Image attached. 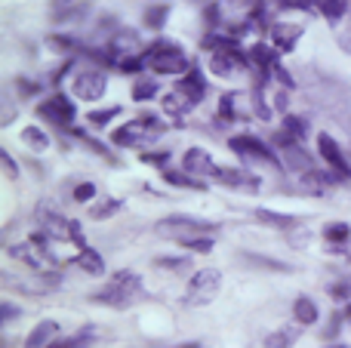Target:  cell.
<instances>
[{"label": "cell", "mask_w": 351, "mask_h": 348, "mask_svg": "<svg viewBox=\"0 0 351 348\" xmlns=\"http://www.w3.org/2000/svg\"><path fill=\"white\" fill-rule=\"evenodd\" d=\"M142 59H145L148 71H154L158 77H182L191 71V59H188L185 47L170 37H158L154 43H148L142 49Z\"/></svg>", "instance_id": "6da1fadb"}, {"label": "cell", "mask_w": 351, "mask_h": 348, "mask_svg": "<svg viewBox=\"0 0 351 348\" xmlns=\"http://www.w3.org/2000/svg\"><path fill=\"white\" fill-rule=\"evenodd\" d=\"M228 148L243 160H259V164H268V166H284L280 160L278 148L271 142L259 139V136H250V133H241V136H231L228 139Z\"/></svg>", "instance_id": "7a4b0ae2"}, {"label": "cell", "mask_w": 351, "mask_h": 348, "mask_svg": "<svg viewBox=\"0 0 351 348\" xmlns=\"http://www.w3.org/2000/svg\"><path fill=\"white\" fill-rule=\"evenodd\" d=\"M158 234L173 238L176 244L185 238H197V234H216V222L197 219V216H185V213H173L167 219L158 222Z\"/></svg>", "instance_id": "3957f363"}, {"label": "cell", "mask_w": 351, "mask_h": 348, "mask_svg": "<svg viewBox=\"0 0 351 348\" xmlns=\"http://www.w3.org/2000/svg\"><path fill=\"white\" fill-rule=\"evenodd\" d=\"M34 111L40 121H47L49 127H59V129H71L74 121H77V105H74L71 96H65V92H53V96L43 99Z\"/></svg>", "instance_id": "277c9868"}, {"label": "cell", "mask_w": 351, "mask_h": 348, "mask_svg": "<svg viewBox=\"0 0 351 348\" xmlns=\"http://www.w3.org/2000/svg\"><path fill=\"white\" fill-rule=\"evenodd\" d=\"M271 145L278 148V154H280V160H284L287 170L299 173V176H302V173H308V170H315V158H311V151H305L302 142L290 139L284 129H278V133L271 136Z\"/></svg>", "instance_id": "5b68a950"}, {"label": "cell", "mask_w": 351, "mask_h": 348, "mask_svg": "<svg viewBox=\"0 0 351 348\" xmlns=\"http://www.w3.org/2000/svg\"><path fill=\"white\" fill-rule=\"evenodd\" d=\"M108 90V77H105V68H84L71 77V92L80 99V102H99Z\"/></svg>", "instance_id": "8992f818"}, {"label": "cell", "mask_w": 351, "mask_h": 348, "mask_svg": "<svg viewBox=\"0 0 351 348\" xmlns=\"http://www.w3.org/2000/svg\"><path fill=\"white\" fill-rule=\"evenodd\" d=\"M219 287H222V271L219 269L194 271L191 281H188L185 302H191V306H206V302H213V296L219 293Z\"/></svg>", "instance_id": "52a82bcc"}, {"label": "cell", "mask_w": 351, "mask_h": 348, "mask_svg": "<svg viewBox=\"0 0 351 348\" xmlns=\"http://www.w3.org/2000/svg\"><path fill=\"white\" fill-rule=\"evenodd\" d=\"M158 139H160V136L142 127L139 117L127 121L123 127H117L114 133H111V142H114L117 148H133V151H145V148H152Z\"/></svg>", "instance_id": "ba28073f"}, {"label": "cell", "mask_w": 351, "mask_h": 348, "mask_svg": "<svg viewBox=\"0 0 351 348\" xmlns=\"http://www.w3.org/2000/svg\"><path fill=\"white\" fill-rule=\"evenodd\" d=\"M34 216H37V228H40L49 240H56V244L74 240V219H65L62 213H56V210H49V207H37Z\"/></svg>", "instance_id": "9c48e42d"}, {"label": "cell", "mask_w": 351, "mask_h": 348, "mask_svg": "<svg viewBox=\"0 0 351 348\" xmlns=\"http://www.w3.org/2000/svg\"><path fill=\"white\" fill-rule=\"evenodd\" d=\"M317 154H321L324 160L330 164V170L336 173V176L346 182V179H351V164L346 160V151H342V145L333 139L330 133H317Z\"/></svg>", "instance_id": "30bf717a"}, {"label": "cell", "mask_w": 351, "mask_h": 348, "mask_svg": "<svg viewBox=\"0 0 351 348\" xmlns=\"http://www.w3.org/2000/svg\"><path fill=\"white\" fill-rule=\"evenodd\" d=\"M241 68H250V55H234V53H210L206 55V71L219 80H234Z\"/></svg>", "instance_id": "8fae6325"}, {"label": "cell", "mask_w": 351, "mask_h": 348, "mask_svg": "<svg viewBox=\"0 0 351 348\" xmlns=\"http://www.w3.org/2000/svg\"><path fill=\"white\" fill-rule=\"evenodd\" d=\"M142 49H145L142 47V34L136 28H114V34L108 40V53L114 59V65L123 55H142Z\"/></svg>", "instance_id": "7c38bea8"}, {"label": "cell", "mask_w": 351, "mask_h": 348, "mask_svg": "<svg viewBox=\"0 0 351 348\" xmlns=\"http://www.w3.org/2000/svg\"><path fill=\"white\" fill-rule=\"evenodd\" d=\"M216 160H213V154L206 151V148H188L185 154H182V170L188 173V176H194V179H213V173H216Z\"/></svg>", "instance_id": "4fadbf2b"}, {"label": "cell", "mask_w": 351, "mask_h": 348, "mask_svg": "<svg viewBox=\"0 0 351 348\" xmlns=\"http://www.w3.org/2000/svg\"><path fill=\"white\" fill-rule=\"evenodd\" d=\"M213 182L228 185V188H241V191H259V176H253L243 166H216L213 173Z\"/></svg>", "instance_id": "5bb4252c"}, {"label": "cell", "mask_w": 351, "mask_h": 348, "mask_svg": "<svg viewBox=\"0 0 351 348\" xmlns=\"http://www.w3.org/2000/svg\"><path fill=\"white\" fill-rule=\"evenodd\" d=\"M268 34H271V47L284 55V53H293V49H296L299 37L305 34V28L296 25V22H274Z\"/></svg>", "instance_id": "9a60e30c"}, {"label": "cell", "mask_w": 351, "mask_h": 348, "mask_svg": "<svg viewBox=\"0 0 351 348\" xmlns=\"http://www.w3.org/2000/svg\"><path fill=\"white\" fill-rule=\"evenodd\" d=\"M176 90H179L182 96L191 102V108H197V105L204 102V96H206V77L200 74V68L191 65V71L182 74V77L176 80Z\"/></svg>", "instance_id": "2e32d148"}, {"label": "cell", "mask_w": 351, "mask_h": 348, "mask_svg": "<svg viewBox=\"0 0 351 348\" xmlns=\"http://www.w3.org/2000/svg\"><path fill=\"white\" fill-rule=\"evenodd\" d=\"M247 53H250V68H253V71H271L274 62H280V53L265 40H256Z\"/></svg>", "instance_id": "e0dca14e"}, {"label": "cell", "mask_w": 351, "mask_h": 348, "mask_svg": "<svg viewBox=\"0 0 351 348\" xmlns=\"http://www.w3.org/2000/svg\"><path fill=\"white\" fill-rule=\"evenodd\" d=\"M90 302L93 306H105V308H130L133 306V296H127L123 290H117V287H111V284H105L102 290H96V293H90Z\"/></svg>", "instance_id": "ac0fdd59"}, {"label": "cell", "mask_w": 351, "mask_h": 348, "mask_svg": "<svg viewBox=\"0 0 351 348\" xmlns=\"http://www.w3.org/2000/svg\"><path fill=\"white\" fill-rule=\"evenodd\" d=\"M256 219L262 222V225L274 228V232H293V228H299V216H290V213H278V210H268V207H259L256 210Z\"/></svg>", "instance_id": "d6986e66"}, {"label": "cell", "mask_w": 351, "mask_h": 348, "mask_svg": "<svg viewBox=\"0 0 351 348\" xmlns=\"http://www.w3.org/2000/svg\"><path fill=\"white\" fill-rule=\"evenodd\" d=\"M56 336H59V324L47 318L40 324H34V330L25 336V348H47V345H53Z\"/></svg>", "instance_id": "ffe728a7"}, {"label": "cell", "mask_w": 351, "mask_h": 348, "mask_svg": "<svg viewBox=\"0 0 351 348\" xmlns=\"http://www.w3.org/2000/svg\"><path fill=\"white\" fill-rule=\"evenodd\" d=\"M302 330H305L302 324L278 327L274 333H268V336H265V348H293L299 343V336H302Z\"/></svg>", "instance_id": "44dd1931"}, {"label": "cell", "mask_w": 351, "mask_h": 348, "mask_svg": "<svg viewBox=\"0 0 351 348\" xmlns=\"http://www.w3.org/2000/svg\"><path fill=\"white\" fill-rule=\"evenodd\" d=\"M71 262L77 265L80 271H86L90 277H102L105 275V259L99 256L93 247H84V250H77V256H74Z\"/></svg>", "instance_id": "7402d4cb"}, {"label": "cell", "mask_w": 351, "mask_h": 348, "mask_svg": "<svg viewBox=\"0 0 351 348\" xmlns=\"http://www.w3.org/2000/svg\"><path fill=\"white\" fill-rule=\"evenodd\" d=\"M317 318H321V312H317V302L311 299V296H296V302H293V321L302 327H311L317 324Z\"/></svg>", "instance_id": "603a6c76"}, {"label": "cell", "mask_w": 351, "mask_h": 348, "mask_svg": "<svg viewBox=\"0 0 351 348\" xmlns=\"http://www.w3.org/2000/svg\"><path fill=\"white\" fill-rule=\"evenodd\" d=\"M6 253H10L12 259H19V262H25L28 269H34V271H40V269H43V253L37 250V247L31 244V240H22V244H12Z\"/></svg>", "instance_id": "cb8c5ba5"}, {"label": "cell", "mask_w": 351, "mask_h": 348, "mask_svg": "<svg viewBox=\"0 0 351 348\" xmlns=\"http://www.w3.org/2000/svg\"><path fill=\"white\" fill-rule=\"evenodd\" d=\"M43 47H47L49 53H56V55H74L77 49H84L71 34H62V31H53V34L43 37Z\"/></svg>", "instance_id": "d4e9b609"}, {"label": "cell", "mask_w": 351, "mask_h": 348, "mask_svg": "<svg viewBox=\"0 0 351 348\" xmlns=\"http://www.w3.org/2000/svg\"><path fill=\"white\" fill-rule=\"evenodd\" d=\"M167 18H170V3H148L145 12H142V28L164 31Z\"/></svg>", "instance_id": "484cf974"}, {"label": "cell", "mask_w": 351, "mask_h": 348, "mask_svg": "<svg viewBox=\"0 0 351 348\" xmlns=\"http://www.w3.org/2000/svg\"><path fill=\"white\" fill-rule=\"evenodd\" d=\"M108 284L111 287H117V290H123L127 296H136L142 290V277L136 275L133 269H121V271H114V275L108 277Z\"/></svg>", "instance_id": "4316f807"}, {"label": "cell", "mask_w": 351, "mask_h": 348, "mask_svg": "<svg viewBox=\"0 0 351 348\" xmlns=\"http://www.w3.org/2000/svg\"><path fill=\"white\" fill-rule=\"evenodd\" d=\"M160 179H164L167 185H173V188H194V191H204L206 188L200 179L188 176L185 170H170V166H164V170H160Z\"/></svg>", "instance_id": "83f0119b"}, {"label": "cell", "mask_w": 351, "mask_h": 348, "mask_svg": "<svg viewBox=\"0 0 351 348\" xmlns=\"http://www.w3.org/2000/svg\"><path fill=\"white\" fill-rule=\"evenodd\" d=\"M123 210V201H117V197H99V201L90 203V219L93 222H105L111 219L114 213H121Z\"/></svg>", "instance_id": "f1b7e54d"}, {"label": "cell", "mask_w": 351, "mask_h": 348, "mask_svg": "<svg viewBox=\"0 0 351 348\" xmlns=\"http://www.w3.org/2000/svg\"><path fill=\"white\" fill-rule=\"evenodd\" d=\"M324 240H327V247H348L351 225L348 222H327V225H324Z\"/></svg>", "instance_id": "f546056e"}, {"label": "cell", "mask_w": 351, "mask_h": 348, "mask_svg": "<svg viewBox=\"0 0 351 348\" xmlns=\"http://www.w3.org/2000/svg\"><path fill=\"white\" fill-rule=\"evenodd\" d=\"M315 6L330 25H339L348 16V0H317Z\"/></svg>", "instance_id": "4dcf8cb0"}, {"label": "cell", "mask_w": 351, "mask_h": 348, "mask_svg": "<svg viewBox=\"0 0 351 348\" xmlns=\"http://www.w3.org/2000/svg\"><path fill=\"white\" fill-rule=\"evenodd\" d=\"M280 129H284L290 139H296V142H305V139H308V133H311L308 121H305V117H299V114H284Z\"/></svg>", "instance_id": "1f68e13d"}, {"label": "cell", "mask_w": 351, "mask_h": 348, "mask_svg": "<svg viewBox=\"0 0 351 348\" xmlns=\"http://www.w3.org/2000/svg\"><path fill=\"white\" fill-rule=\"evenodd\" d=\"M160 105H164V111H167V114H173L176 121H179V117L185 114V111H191V102H188V99L182 96V92L176 90V86H173L170 92H164V102H160Z\"/></svg>", "instance_id": "d6a6232c"}, {"label": "cell", "mask_w": 351, "mask_h": 348, "mask_svg": "<svg viewBox=\"0 0 351 348\" xmlns=\"http://www.w3.org/2000/svg\"><path fill=\"white\" fill-rule=\"evenodd\" d=\"M216 123H237V92H225V96L219 99Z\"/></svg>", "instance_id": "836d02e7"}, {"label": "cell", "mask_w": 351, "mask_h": 348, "mask_svg": "<svg viewBox=\"0 0 351 348\" xmlns=\"http://www.w3.org/2000/svg\"><path fill=\"white\" fill-rule=\"evenodd\" d=\"M241 259L247 265H253V269H265V271H278V275H284V271H290V265L287 262H278V259H268V256H259V253H241Z\"/></svg>", "instance_id": "e575fe53"}, {"label": "cell", "mask_w": 351, "mask_h": 348, "mask_svg": "<svg viewBox=\"0 0 351 348\" xmlns=\"http://www.w3.org/2000/svg\"><path fill=\"white\" fill-rule=\"evenodd\" d=\"M121 114V105H108V108H90L86 111V123L90 127H108L114 117Z\"/></svg>", "instance_id": "d590c367"}, {"label": "cell", "mask_w": 351, "mask_h": 348, "mask_svg": "<svg viewBox=\"0 0 351 348\" xmlns=\"http://www.w3.org/2000/svg\"><path fill=\"white\" fill-rule=\"evenodd\" d=\"M22 142L31 148V151H47L49 148V136L43 133L40 127H25L22 129Z\"/></svg>", "instance_id": "8d00e7d4"}, {"label": "cell", "mask_w": 351, "mask_h": 348, "mask_svg": "<svg viewBox=\"0 0 351 348\" xmlns=\"http://www.w3.org/2000/svg\"><path fill=\"white\" fill-rule=\"evenodd\" d=\"M154 265H158V269L173 271V275H188V271H191V259L188 256H158L154 259Z\"/></svg>", "instance_id": "74e56055"}, {"label": "cell", "mask_w": 351, "mask_h": 348, "mask_svg": "<svg viewBox=\"0 0 351 348\" xmlns=\"http://www.w3.org/2000/svg\"><path fill=\"white\" fill-rule=\"evenodd\" d=\"M160 92V84L158 80H136L133 84V102H148Z\"/></svg>", "instance_id": "f35d334b"}, {"label": "cell", "mask_w": 351, "mask_h": 348, "mask_svg": "<svg viewBox=\"0 0 351 348\" xmlns=\"http://www.w3.org/2000/svg\"><path fill=\"white\" fill-rule=\"evenodd\" d=\"M182 250H191V253H200V256H206V253H213V238L210 234H197V238H185L179 240Z\"/></svg>", "instance_id": "ab89813d"}, {"label": "cell", "mask_w": 351, "mask_h": 348, "mask_svg": "<svg viewBox=\"0 0 351 348\" xmlns=\"http://www.w3.org/2000/svg\"><path fill=\"white\" fill-rule=\"evenodd\" d=\"M204 28L206 31H219V28H222V10H219L216 0H206V3H204Z\"/></svg>", "instance_id": "60d3db41"}, {"label": "cell", "mask_w": 351, "mask_h": 348, "mask_svg": "<svg viewBox=\"0 0 351 348\" xmlns=\"http://www.w3.org/2000/svg\"><path fill=\"white\" fill-rule=\"evenodd\" d=\"M330 296H333V302H351V275L330 284Z\"/></svg>", "instance_id": "b9f144b4"}, {"label": "cell", "mask_w": 351, "mask_h": 348, "mask_svg": "<svg viewBox=\"0 0 351 348\" xmlns=\"http://www.w3.org/2000/svg\"><path fill=\"white\" fill-rule=\"evenodd\" d=\"M117 71H123V74H142V68H148L145 65V59L142 55H123V59H117Z\"/></svg>", "instance_id": "7bdbcfd3"}, {"label": "cell", "mask_w": 351, "mask_h": 348, "mask_svg": "<svg viewBox=\"0 0 351 348\" xmlns=\"http://www.w3.org/2000/svg\"><path fill=\"white\" fill-rule=\"evenodd\" d=\"M71 201L74 203H93L96 201V185L93 182H77L71 191Z\"/></svg>", "instance_id": "ee69618b"}, {"label": "cell", "mask_w": 351, "mask_h": 348, "mask_svg": "<svg viewBox=\"0 0 351 348\" xmlns=\"http://www.w3.org/2000/svg\"><path fill=\"white\" fill-rule=\"evenodd\" d=\"M16 90H19V96L22 99H31V96H37L40 92V84H34V80H28V77H22V74H16Z\"/></svg>", "instance_id": "f6af8a7d"}, {"label": "cell", "mask_w": 351, "mask_h": 348, "mask_svg": "<svg viewBox=\"0 0 351 348\" xmlns=\"http://www.w3.org/2000/svg\"><path fill=\"white\" fill-rule=\"evenodd\" d=\"M139 160L142 164H152V166H160L164 170L170 164V151H139Z\"/></svg>", "instance_id": "bcb514c9"}, {"label": "cell", "mask_w": 351, "mask_h": 348, "mask_svg": "<svg viewBox=\"0 0 351 348\" xmlns=\"http://www.w3.org/2000/svg\"><path fill=\"white\" fill-rule=\"evenodd\" d=\"M271 77L278 80V84L284 86V90H293V86H296V80H293V74L287 71V68L280 65V62H274V65H271Z\"/></svg>", "instance_id": "7dc6e473"}, {"label": "cell", "mask_w": 351, "mask_h": 348, "mask_svg": "<svg viewBox=\"0 0 351 348\" xmlns=\"http://www.w3.org/2000/svg\"><path fill=\"white\" fill-rule=\"evenodd\" d=\"M139 123L145 129H152V133H158V136H164V129H167V123L160 121L158 114H148V111H142V114H139Z\"/></svg>", "instance_id": "c3c4849f"}, {"label": "cell", "mask_w": 351, "mask_h": 348, "mask_svg": "<svg viewBox=\"0 0 351 348\" xmlns=\"http://www.w3.org/2000/svg\"><path fill=\"white\" fill-rule=\"evenodd\" d=\"M0 160H3V173H6V179H19V164L12 160V154L6 151V148L0 151Z\"/></svg>", "instance_id": "681fc988"}, {"label": "cell", "mask_w": 351, "mask_h": 348, "mask_svg": "<svg viewBox=\"0 0 351 348\" xmlns=\"http://www.w3.org/2000/svg\"><path fill=\"white\" fill-rule=\"evenodd\" d=\"M274 108H278L280 114H290V90H284V86H280V90L274 92Z\"/></svg>", "instance_id": "f907efd6"}, {"label": "cell", "mask_w": 351, "mask_h": 348, "mask_svg": "<svg viewBox=\"0 0 351 348\" xmlns=\"http://www.w3.org/2000/svg\"><path fill=\"white\" fill-rule=\"evenodd\" d=\"M16 314H19V308H12L10 302H3V324H10V321L16 318Z\"/></svg>", "instance_id": "816d5d0a"}, {"label": "cell", "mask_w": 351, "mask_h": 348, "mask_svg": "<svg viewBox=\"0 0 351 348\" xmlns=\"http://www.w3.org/2000/svg\"><path fill=\"white\" fill-rule=\"evenodd\" d=\"M77 339H68V343H53V345H47V348H71Z\"/></svg>", "instance_id": "f5cc1de1"}, {"label": "cell", "mask_w": 351, "mask_h": 348, "mask_svg": "<svg viewBox=\"0 0 351 348\" xmlns=\"http://www.w3.org/2000/svg\"><path fill=\"white\" fill-rule=\"evenodd\" d=\"M176 348H200V343H182V345H176Z\"/></svg>", "instance_id": "db71d44e"}, {"label": "cell", "mask_w": 351, "mask_h": 348, "mask_svg": "<svg viewBox=\"0 0 351 348\" xmlns=\"http://www.w3.org/2000/svg\"><path fill=\"white\" fill-rule=\"evenodd\" d=\"M346 321L351 324V302H348V308H346Z\"/></svg>", "instance_id": "11a10c76"}, {"label": "cell", "mask_w": 351, "mask_h": 348, "mask_svg": "<svg viewBox=\"0 0 351 348\" xmlns=\"http://www.w3.org/2000/svg\"><path fill=\"white\" fill-rule=\"evenodd\" d=\"M324 348H333V345H324Z\"/></svg>", "instance_id": "9f6ffc18"}]
</instances>
